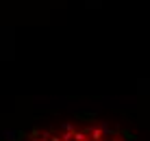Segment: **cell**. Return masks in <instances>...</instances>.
I'll use <instances>...</instances> for the list:
<instances>
[{
  "instance_id": "6da1fadb",
  "label": "cell",
  "mask_w": 150,
  "mask_h": 141,
  "mask_svg": "<svg viewBox=\"0 0 150 141\" xmlns=\"http://www.w3.org/2000/svg\"><path fill=\"white\" fill-rule=\"evenodd\" d=\"M87 135H89V139L91 141H102L105 139V133H102L98 126H94V128H87Z\"/></svg>"
},
{
  "instance_id": "7a4b0ae2",
  "label": "cell",
  "mask_w": 150,
  "mask_h": 141,
  "mask_svg": "<svg viewBox=\"0 0 150 141\" xmlns=\"http://www.w3.org/2000/svg\"><path fill=\"white\" fill-rule=\"evenodd\" d=\"M100 130H102L105 135H115V130H111V128H109V124H105V122L100 124Z\"/></svg>"
},
{
  "instance_id": "3957f363",
  "label": "cell",
  "mask_w": 150,
  "mask_h": 141,
  "mask_svg": "<svg viewBox=\"0 0 150 141\" xmlns=\"http://www.w3.org/2000/svg\"><path fill=\"white\" fill-rule=\"evenodd\" d=\"M85 141H91V139H89V137H87V139H85Z\"/></svg>"
}]
</instances>
